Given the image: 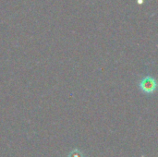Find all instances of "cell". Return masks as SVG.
Instances as JSON below:
<instances>
[{
  "label": "cell",
  "instance_id": "1",
  "mask_svg": "<svg viewBox=\"0 0 158 157\" xmlns=\"http://www.w3.org/2000/svg\"><path fill=\"white\" fill-rule=\"evenodd\" d=\"M156 88V80L153 77H151V76L145 77L140 82V89L143 93H154Z\"/></svg>",
  "mask_w": 158,
  "mask_h": 157
},
{
  "label": "cell",
  "instance_id": "2",
  "mask_svg": "<svg viewBox=\"0 0 158 157\" xmlns=\"http://www.w3.org/2000/svg\"><path fill=\"white\" fill-rule=\"evenodd\" d=\"M69 157H84V155H83V154L81 151H79V150H73L69 155Z\"/></svg>",
  "mask_w": 158,
  "mask_h": 157
}]
</instances>
